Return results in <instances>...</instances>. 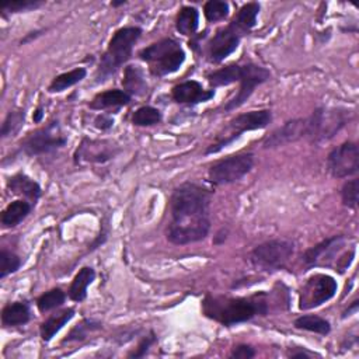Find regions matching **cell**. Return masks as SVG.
Returning a JSON list of instances; mask_svg holds the SVG:
<instances>
[{
  "label": "cell",
  "mask_w": 359,
  "mask_h": 359,
  "mask_svg": "<svg viewBox=\"0 0 359 359\" xmlns=\"http://www.w3.org/2000/svg\"><path fill=\"white\" fill-rule=\"evenodd\" d=\"M211 199L212 194L198 184L185 183L177 187L170 198L167 240L176 246L204 240L211 230Z\"/></svg>",
  "instance_id": "cell-1"
},
{
  "label": "cell",
  "mask_w": 359,
  "mask_h": 359,
  "mask_svg": "<svg viewBox=\"0 0 359 359\" xmlns=\"http://www.w3.org/2000/svg\"><path fill=\"white\" fill-rule=\"evenodd\" d=\"M202 311L208 318L232 327L250 321L255 316H265L268 313V303L264 293L250 297L208 295L202 300Z\"/></svg>",
  "instance_id": "cell-2"
},
{
  "label": "cell",
  "mask_w": 359,
  "mask_h": 359,
  "mask_svg": "<svg viewBox=\"0 0 359 359\" xmlns=\"http://www.w3.org/2000/svg\"><path fill=\"white\" fill-rule=\"evenodd\" d=\"M142 36L139 27H122L117 30L108 43L107 51L100 59L96 73V82L104 83L114 76L132 57L135 44Z\"/></svg>",
  "instance_id": "cell-3"
},
{
  "label": "cell",
  "mask_w": 359,
  "mask_h": 359,
  "mask_svg": "<svg viewBox=\"0 0 359 359\" xmlns=\"http://www.w3.org/2000/svg\"><path fill=\"white\" fill-rule=\"evenodd\" d=\"M139 58L149 65L150 73L163 78L176 73L185 62V52L173 38H163L139 52Z\"/></svg>",
  "instance_id": "cell-4"
},
{
  "label": "cell",
  "mask_w": 359,
  "mask_h": 359,
  "mask_svg": "<svg viewBox=\"0 0 359 359\" xmlns=\"http://www.w3.org/2000/svg\"><path fill=\"white\" fill-rule=\"evenodd\" d=\"M346 239L344 236L328 237L303 254V262L306 267H334L335 271L342 274L352 262L355 255V247L344 253Z\"/></svg>",
  "instance_id": "cell-5"
},
{
  "label": "cell",
  "mask_w": 359,
  "mask_h": 359,
  "mask_svg": "<svg viewBox=\"0 0 359 359\" xmlns=\"http://www.w3.org/2000/svg\"><path fill=\"white\" fill-rule=\"evenodd\" d=\"M272 121L271 110H257L240 114L234 117L227 127L218 135L213 143H211L205 155H215L223 150L226 146L239 139L244 132L258 131L267 128Z\"/></svg>",
  "instance_id": "cell-6"
},
{
  "label": "cell",
  "mask_w": 359,
  "mask_h": 359,
  "mask_svg": "<svg viewBox=\"0 0 359 359\" xmlns=\"http://www.w3.org/2000/svg\"><path fill=\"white\" fill-rule=\"evenodd\" d=\"M351 117V111L344 108H317L307 118L306 138L314 143L330 141L349 122Z\"/></svg>",
  "instance_id": "cell-7"
},
{
  "label": "cell",
  "mask_w": 359,
  "mask_h": 359,
  "mask_svg": "<svg viewBox=\"0 0 359 359\" xmlns=\"http://www.w3.org/2000/svg\"><path fill=\"white\" fill-rule=\"evenodd\" d=\"M254 166L253 153H236L215 162L208 170V180L213 185H227L241 180Z\"/></svg>",
  "instance_id": "cell-8"
},
{
  "label": "cell",
  "mask_w": 359,
  "mask_h": 359,
  "mask_svg": "<svg viewBox=\"0 0 359 359\" xmlns=\"http://www.w3.org/2000/svg\"><path fill=\"white\" fill-rule=\"evenodd\" d=\"M295 253V244L290 240H269L257 246L250 261L255 268L262 271H276L283 268Z\"/></svg>",
  "instance_id": "cell-9"
},
{
  "label": "cell",
  "mask_w": 359,
  "mask_h": 359,
  "mask_svg": "<svg viewBox=\"0 0 359 359\" xmlns=\"http://www.w3.org/2000/svg\"><path fill=\"white\" fill-rule=\"evenodd\" d=\"M68 143V136L64 135L58 121H52L48 125L31 132L26 136L20 145L22 150L27 156H40L55 152Z\"/></svg>",
  "instance_id": "cell-10"
},
{
  "label": "cell",
  "mask_w": 359,
  "mask_h": 359,
  "mask_svg": "<svg viewBox=\"0 0 359 359\" xmlns=\"http://www.w3.org/2000/svg\"><path fill=\"white\" fill-rule=\"evenodd\" d=\"M337 281L325 274L311 275L302 286L299 293L300 310H310L332 299L337 293Z\"/></svg>",
  "instance_id": "cell-11"
},
{
  "label": "cell",
  "mask_w": 359,
  "mask_h": 359,
  "mask_svg": "<svg viewBox=\"0 0 359 359\" xmlns=\"http://www.w3.org/2000/svg\"><path fill=\"white\" fill-rule=\"evenodd\" d=\"M271 79V73L268 69L255 65V64H246L241 65V72H240V89L239 93L230 100L227 101V104L225 106L226 111H234L237 108H240L254 93V89L265 82H268Z\"/></svg>",
  "instance_id": "cell-12"
},
{
  "label": "cell",
  "mask_w": 359,
  "mask_h": 359,
  "mask_svg": "<svg viewBox=\"0 0 359 359\" xmlns=\"http://www.w3.org/2000/svg\"><path fill=\"white\" fill-rule=\"evenodd\" d=\"M328 171L334 178H346L359 171V149L355 142H345L332 149L327 159Z\"/></svg>",
  "instance_id": "cell-13"
},
{
  "label": "cell",
  "mask_w": 359,
  "mask_h": 359,
  "mask_svg": "<svg viewBox=\"0 0 359 359\" xmlns=\"http://www.w3.org/2000/svg\"><path fill=\"white\" fill-rule=\"evenodd\" d=\"M120 153V148L111 141L85 138L78 146L73 160L76 164H103L113 160Z\"/></svg>",
  "instance_id": "cell-14"
},
{
  "label": "cell",
  "mask_w": 359,
  "mask_h": 359,
  "mask_svg": "<svg viewBox=\"0 0 359 359\" xmlns=\"http://www.w3.org/2000/svg\"><path fill=\"white\" fill-rule=\"evenodd\" d=\"M241 33L233 26L219 29L208 44V57L212 64H220L230 57L239 47Z\"/></svg>",
  "instance_id": "cell-15"
},
{
  "label": "cell",
  "mask_w": 359,
  "mask_h": 359,
  "mask_svg": "<svg viewBox=\"0 0 359 359\" xmlns=\"http://www.w3.org/2000/svg\"><path fill=\"white\" fill-rule=\"evenodd\" d=\"M307 135V118H296L285 122L281 128L275 129L269 136L264 139L265 149L279 148L292 142H296Z\"/></svg>",
  "instance_id": "cell-16"
},
{
  "label": "cell",
  "mask_w": 359,
  "mask_h": 359,
  "mask_svg": "<svg viewBox=\"0 0 359 359\" xmlns=\"http://www.w3.org/2000/svg\"><path fill=\"white\" fill-rule=\"evenodd\" d=\"M173 100L178 104H199L206 103L215 97V90H205L197 80H187L173 87Z\"/></svg>",
  "instance_id": "cell-17"
},
{
  "label": "cell",
  "mask_w": 359,
  "mask_h": 359,
  "mask_svg": "<svg viewBox=\"0 0 359 359\" xmlns=\"http://www.w3.org/2000/svg\"><path fill=\"white\" fill-rule=\"evenodd\" d=\"M132 97L120 89H111L99 93L92 101H90V108L92 110H108V108H121L125 107L131 103Z\"/></svg>",
  "instance_id": "cell-18"
},
{
  "label": "cell",
  "mask_w": 359,
  "mask_h": 359,
  "mask_svg": "<svg viewBox=\"0 0 359 359\" xmlns=\"http://www.w3.org/2000/svg\"><path fill=\"white\" fill-rule=\"evenodd\" d=\"M8 188L10 190L12 194L22 195L34 204L40 199V197L43 194L40 184L23 173H19V174L10 177V180L8 183Z\"/></svg>",
  "instance_id": "cell-19"
},
{
  "label": "cell",
  "mask_w": 359,
  "mask_h": 359,
  "mask_svg": "<svg viewBox=\"0 0 359 359\" xmlns=\"http://www.w3.org/2000/svg\"><path fill=\"white\" fill-rule=\"evenodd\" d=\"M124 92H127L131 97L145 96L148 93V83L145 78V72L138 65H129L124 71L122 79Z\"/></svg>",
  "instance_id": "cell-20"
},
{
  "label": "cell",
  "mask_w": 359,
  "mask_h": 359,
  "mask_svg": "<svg viewBox=\"0 0 359 359\" xmlns=\"http://www.w3.org/2000/svg\"><path fill=\"white\" fill-rule=\"evenodd\" d=\"M75 317V309L69 307V309H64L52 316H50L40 327V332H41V338L48 342L51 341L62 328L65 324H68L72 318Z\"/></svg>",
  "instance_id": "cell-21"
},
{
  "label": "cell",
  "mask_w": 359,
  "mask_h": 359,
  "mask_svg": "<svg viewBox=\"0 0 359 359\" xmlns=\"http://www.w3.org/2000/svg\"><path fill=\"white\" fill-rule=\"evenodd\" d=\"M33 204L27 202L24 199H17L13 201L6 206V209L2 213V225L5 229L16 227L20 225L31 212Z\"/></svg>",
  "instance_id": "cell-22"
},
{
  "label": "cell",
  "mask_w": 359,
  "mask_h": 359,
  "mask_svg": "<svg viewBox=\"0 0 359 359\" xmlns=\"http://www.w3.org/2000/svg\"><path fill=\"white\" fill-rule=\"evenodd\" d=\"M96 279V271L92 267H83L73 278L69 288V297L75 302H83L87 297V288Z\"/></svg>",
  "instance_id": "cell-23"
},
{
  "label": "cell",
  "mask_w": 359,
  "mask_h": 359,
  "mask_svg": "<svg viewBox=\"0 0 359 359\" xmlns=\"http://www.w3.org/2000/svg\"><path fill=\"white\" fill-rule=\"evenodd\" d=\"M31 313L26 302H15L8 304L2 311V323L6 327L24 325L30 321Z\"/></svg>",
  "instance_id": "cell-24"
},
{
  "label": "cell",
  "mask_w": 359,
  "mask_h": 359,
  "mask_svg": "<svg viewBox=\"0 0 359 359\" xmlns=\"http://www.w3.org/2000/svg\"><path fill=\"white\" fill-rule=\"evenodd\" d=\"M199 27V12L192 6H184L176 20V29L180 34L185 37L195 36L197 30Z\"/></svg>",
  "instance_id": "cell-25"
},
{
  "label": "cell",
  "mask_w": 359,
  "mask_h": 359,
  "mask_svg": "<svg viewBox=\"0 0 359 359\" xmlns=\"http://www.w3.org/2000/svg\"><path fill=\"white\" fill-rule=\"evenodd\" d=\"M240 72H241V65L232 64V65L223 66V68L209 73L206 79H208L212 89L223 87V86H229V85H233V83L239 82Z\"/></svg>",
  "instance_id": "cell-26"
},
{
  "label": "cell",
  "mask_w": 359,
  "mask_h": 359,
  "mask_svg": "<svg viewBox=\"0 0 359 359\" xmlns=\"http://www.w3.org/2000/svg\"><path fill=\"white\" fill-rule=\"evenodd\" d=\"M87 76V71L85 68H76L73 71L65 72L62 75H58L50 85L48 90L50 93H61L66 89L73 87L75 85L80 83Z\"/></svg>",
  "instance_id": "cell-27"
},
{
  "label": "cell",
  "mask_w": 359,
  "mask_h": 359,
  "mask_svg": "<svg viewBox=\"0 0 359 359\" xmlns=\"http://www.w3.org/2000/svg\"><path fill=\"white\" fill-rule=\"evenodd\" d=\"M260 13V5L258 3H247L244 5L237 16L233 19L232 24L243 34L246 31H250L257 24V16Z\"/></svg>",
  "instance_id": "cell-28"
},
{
  "label": "cell",
  "mask_w": 359,
  "mask_h": 359,
  "mask_svg": "<svg viewBox=\"0 0 359 359\" xmlns=\"http://www.w3.org/2000/svg\"><path fill=\"white\" fill-rule=\"evenodd\" d=\"M295 327L299 330L316 332L320 335H327L331 331V324L328 320L316 316V314H306L300 316L295 320Z\"/></svg>",
  "instance_id": "cell-29"
},
{
  "label": "cell",
  "mask_w": 359,
  "mask_h": 359,
  "mask_svg": "<svg viewBox=\"0 0 359 359\" xmlns=\"http://www.w3.org/2000/svg\"><path fill=\"white\" fill-rule=\"evenodd\" d=\"M65 300H66V293L61 288H54L38 297L37 306L41 313H47L61 307L65 303Z\"/></svg>",
  "instance_id": "cell-30"
},
{
  "label": "cell",
  "mask_w": 359,
  "mask_h": 359,
  "mask_svg": "<svg viewBox=\"0 0 359 359\" xmlns=\"http://www.w3.org/2000/svg\"><path fill=\"white\" fill-rule=\"evenodd\" d=\"M163 115L160 113V110L150 107V106H145L138 108L134 115H132V124L136 127H152L156 125L162 121Z\"/></svg>",
  "instance_id": "cell-31"
},
{
  "label": "cell",
  "mask_w": 359,
  "mask_h": 359,
  "mask_svg": "<svg viewBox=\"0 0 359 359\" xmlns=\"http://www.w3.org/2000/svg\"><path fill=\"white\" fill-rule=\"evenodd\" d=\"M204 15L211 23L220 22L229 16V3L222 0H209L204 6Z\"/></svg>",
  "instance_id": "cell-32"
},
{
  "label": "cell",
  "mask_w": 359,
  "mask_h": 359,
  "mask_svg": "<svg viewBox=\"0 0 359 359\" xmlns=\"http://www.w3.org/2000/svg\"><path fill=\"white\" fill-rule=\"evenodd\" d=\"M22 267V258L8 250H2L0 253V278L5 279L9 274L16 272Z\"/></svg>",
  "instance_id": "cell-33"
},
{
  "label": "cell",
  "mask_w": 359,
  "mask_h": 359,
  "mask_svg": "<svg viewBox=\"0 0 359 359\" xmlns=\"http://www.w3.org/2000/svg\"><path fill=\"white\" fill-rule=\"evenodd\" d=\"M24 120H26L24 111H10L2 124V138L5 139L10 135L17 134L20 128L24 125Z\"/></svg>",
  "instance_id": "cell-34"
},
{
  "label": "cell",
  "mask_w": 359,
  "mask_h": 359,
  "mask_svg": "<svg viewBox=\"0 0 359 359\" xmlns=\"http://www.w3.org/2000/svg\"><path fill=\"white\" fill-rule=\"evenodd\" d=\"M101 328V324L99 321H94V320H83L80 324H78L71 332L69 335L64 339V342H72V341H82L85 339L89 334H92L93 331L96 330H100Z\"/></svg>",
  "instance_id": "cell-35"
},
{
  "label": "cell",
  "mask_w": 359,
  "mask_h": 359,
  "mask_svg": "<svg viewBox=\"0 0 359 359\" xmlns=\"http://www.w3.org/2000/svg\"><path fill=\"white\" fill-rule=\"evenodd\" d=\"M341 198L344 206L349 209H356L358 198H359V181L358 178H352L346 181L341 190Z\"/></svg>",
  "instance_id": "cell-36"
},
{
  "label": "cell",
  "mask_w": 359,
  "mask_h": 359,
  "mask_svg": "<svg viewBox=\"0 0 359 359\" xmlns=\"http://www.w3.org/2000/svg\"><path fill=\"white\" fill-rule=\"evenodd\" d=\"M40 6H43V2H37V0H20V2H10L3 5V13L30 12L38 9Z\"/></svg>",
  "instance_id": "cell-37"
},
{
  "label": "cell",
  "mask_w": 359,
  "mask_h": 359,
  "mask_svg": "<svg viewBox=\"0 0 359 359\" xmlns=\"http://www.w3.org/2000/svg\"><path fill=\"white\" fill-rule=\"evenodd\" d=\"M155 342H156V337H155L153 332H150V335H149V337H145V338L141 341V344L138 345V348H136L132 353H129V358H142V356H145V355L148 353L149 348H150Z\"/></svg>",
  "instance_id": "cell-38"
},
{
  "label": "cell",
  "mask_w": 359,
  "mask_h": 359,
  "mask_svg": "<svg viewBox=\"0 0 359 359\" xmlns=\"http://www.w3.org/2000/svg\"><path fill=\"white\" fill-rule=\"evenodd\" d=\"M230 356L237 358V359H250V358L255 356V351L253 346H250L247 344H240L233 348Z\"/></svg>",
  "instance_id": "cell-39"
},
{
  "label": "cell",
  "mask_w": 359,
  "mask_h": 359,
  "mask_svg": "<svg viewBox=\"0 0 359 359\" xmlns=\"http://www.w3.org/2000/svg\"><path fill=\"white\" fill-rule=\"evenodd\" d=\"M94 125H96V128H99L101 131H108L114 127V118L111 115L101 114L94 120Z\"/></svg>",
  "instance_id": "cell-40"
},
{
  "label": "cell",
  "mask_w": 359,
  "mask_h": 359,
  "mask_svg": "<svg viewBox=\"0 0 359 359\" xmlns=\"http://www.w3.org/2000/svg\"><path fill=\"white\" fill-rule=\"evenodd\" d=\"M289 356H290V358H310V356H313V353H310V352H307V351H304V349H300V351H293V352H290Z\"/></svg>",
  "instance_id": "cell-41"
},
{
  "label": "cell",
  "mask_w": 359,
  "mask_h": 359,
  "mask_svg": "<svg viewBox=\"0 0 359 359\" xmlns=\"http://www.w3.org/2000/svg\"><path fill=\"white\" fill-rule=\"evenodd\" d=\"M356 310H358V300H353L352 303H351V306L344 311V314H342V317L345 318L346 316H352L353 313H356Z\"/></svg>",
  "instance_id": "cell-42"
},
{
  "label": "cell",
  "mask_w": 359,
  "mask_h": 359,
  "mask_svg": "<svg viewBox=\"0 0 359 359\" xmlns=\"http://www.w3.org/2000/svg\"><path fill=\"white\" fill-rule=\"evenodd\" d=\"M43 117H44V108H43V107H38V108L36 110V113H34L33 120H34V122H41V121H43Z\"/></svg>",
  "instance_id": "cell-43"
},
{
  "label": "cell",
  "mask_w": 359,
  "mask_h": 359,
  "mask_svg": "<svg viewBox=\"0 0 359 359\" xmlns=\"http://www.w3.org/2000/svg\"><path fill=\"white\" fill-rule=\"evenodd\" d=\"M127 2H124V0H122V2H113L111 3V6H114V8H117V6H122V5H125Z\"/></svg>",
  "instance_id": "cell-44"
}]
</instances>
